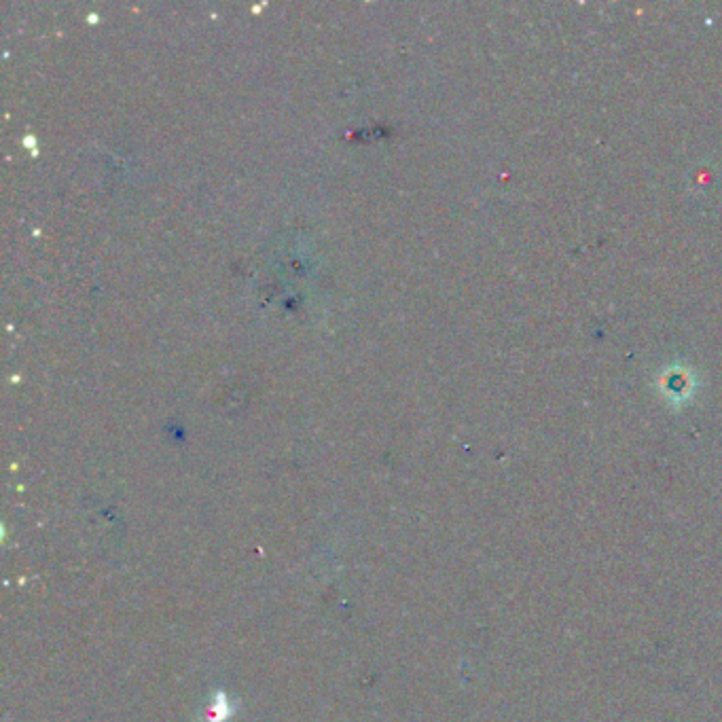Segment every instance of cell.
<instances>
[{
    "label": "cell",
    "instance_id": "1",
    "mask_svg": "<svg viewBox=\"0 0 722 722\" xmlns=\"http://www.w3.org/2000/svg\"><path fill=\"white\" fill-rule=\"evenodd\" d=\"M659 390L667 399V403L682 405L684 401L691 399V394L695 390V377L689 369L674 365L659 375Z\"/></svg>",
    "mask_w": 722,
    "mask_h": 722
}]
</instances>
